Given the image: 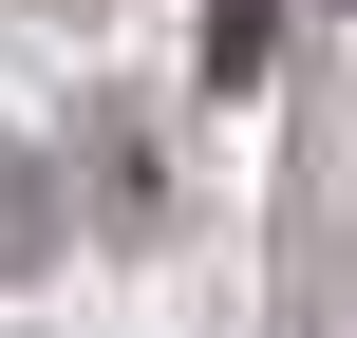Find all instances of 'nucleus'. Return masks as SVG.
<instances>
[{
  "instance_id": "2",
  "label": "nucleus",
  "mask_w": 357,
  "mask_h": 338,
  "mask_svg": "<svg viewBox=\"0 0 357 338\" xmlns=\"http://www.w3.org/2000/svg\"><path fill=\"white\" fill-rule=\"evenodd\" d=\"M75 19H94V0H75Z\"/></svg>"
},
{
  "instance_id": "1",
  "label": "nucleus",
  "mask_w": 357,
  "mask_h": 338,
  "mask_svg": "<svg viewBox=\"0 0 357 338\" xmlns=\"http://www.w3.org/2000/svg\"><path fill=\"white\" fill-rule=\"evenodd\" d=\"M264 19H282V0H226V19H207V75H264Z\"/></svg>"
}]
</instances>
